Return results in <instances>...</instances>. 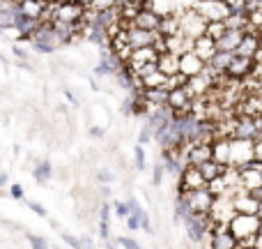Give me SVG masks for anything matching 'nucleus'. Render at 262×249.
Returning a JSON list of instances; mask_svg holds the SVG:
<instances>
[{
    "mask_svg": "<svg viewBox=\"0 0 262 249\" xmlns=\"http://www.w3.org/2000/svg\"><path fill=\"white\" fill-rule=\"evenodd\" d=\"M228 228L230 233L242 240V238H249V236H255L260 231V217L258 215H246V213H235V217L228 222Z\"/></svg>",
    "mask_w": 262,
    "mask_h": 249,
    "instance_id": "obj_1",
    "label": "nucleus"
},
{
    "mask_svg": "<svg viewBox=\"0 0 262 249\" xmlns=\"http://www.w3.org/2000/svg\"><path fill=\"white\" fill-rule=\"evenodd\" d=\"M205 26H207V18H205L195 7H189L186 12L180 14V32L186 37H191V40L205 35Z\"/></svg>",
    "mask_w": 262,
    "mask_h": 249,
    "instance_id": "obj_2",
    "label": "nucleus"
},
{
    "mask_svg": "<svg viewBox=\"0 0 262 249\" xmlns=\"http://www.w3.org/2000/svg\"><path fill=\"white\" fill-rule=\"evenodd\" d=\"M182 196H184V201L189 203L191 213H209V208H212L214 199L216 196L212 194V191L207 189V187H203V189H189V191H180Z\"/></svg>",
    "mask_w": 262,
    "mask_h": 249,
    "instance_id": "obj_3",
    "label": "nucleus"
},
{
    "mask_svg": "<svg viewBox=\"0 0 262 249\" xmlns=\"http://www.w3.org/2000/svg\"><path fill=\"white\" fill-rule=\"evenodd\" d=\"M253 145H255V139H242V136L230 139V164L232 166H239L246 159L253 157Z\"/></svg>",
    "mask_w": 262,
    "mask_h": 249,
    "instance_id": "obj_4",
    "label": "nucleus"
},
{
    "mask_svg": "<svg viewBox=\"0 0 262 249\" xmlns=\"http://www.w3.org/2000/svg\"><path fill=\"white\" fill-rule=\"evenodd\" d=\"M193 7L198 9L207 21H223V18L230 14V9H228V5L223 3V0H195Z\"/></svg>",
    "mask_w": 262,
    "mask_h": 249,
    "instance_id": "obj_5",
    "label": "nucleus"
},
{
    "mask_svg": "<svg viewBox=\"0 0 262 249\" xmlns=\"http://www.w3.org/2000/svg\"><path fill=\"white\" fill-rule=\"evenodd\" d=\"M207 187V180L200 173V168L195 164H186L184 171L180 176V191H189V189H203Z\"/></svg>",
    "mask_w": 262,
    "mask_h": 249,
    "instance_id": "obj_6",
    "label": "nucleus"
},
{
    "mask_svg": "<svg viewBox=\"0 0 262 249\" xmlns=\"http://www.w3.org/2000/svg\"><path fill=\"white\" fill-rule=\"evenodd\" d=\"M203 69H205V60L200 58L193 49L180 53V72L182 74H186V76H195V74H200Z\"/></svg>",
    "mask_w": 262,
    "mask_h": 249,
    "instance_id": "obj_7",
    "label": "nucleus"
},
{
    "mask_svg": "<svg viewBox=\"0 0 262 249\" xmlns=\"http://www.w3.org/2000/svg\"><path fill=\"white\" fill-rule=\"evenodd\" d=\"M83 12H85V5L76 3V0H64V3L55 9V18H58V21H67V23H76V21H81Z\"/></svg>",
    "mask_w": 262,
    "mask_h": 249,
    "instance_id": "obj_8",
    "label": "nucleus"
},
{
    "mask_svg": "<svg viewBox=\"0 0 262 249\" xmlns=\"http://www.w3.org/2000/svg\"><path fill=\"white\" fill-rule=\"evenodd\" d=\"M255 60L253 58H246V55H237L230 60V65H228L226 74L230 79H249L251 76V69H253Z\"/></svg>",
    "mask_w": 262,
    "mask_h": 249,
    "instance_id": "obj_9",
    "label": "nucleus"
},
{
    "mask_svg": "<svg viewBox=\"0 0 262 249\" xmlns=\"http://www.w3.org/2000/svg\"><path fill=\"white\" fill-rule=\"evenodd\" d=\"M159 30H145V28H129V46L131 49H140V46L154 44Z\"/></svg>",
    "mask_w": 262,
    "mask_h": 249,
    "instance_id": "obj_10",
    "label": "nucleus"
},
{
    "mask_svg": "<svg viewBox=\"0 0 262 249\" xmlns=\"http://www.w3.org/2000/svg\"><path fill=\"white\" fill-rule=\"evenodd\" d=\"M232 205H235L237 213H246V215H258V208H260V201L251 194L249 189L244 194H235L232 196Z\"/></svg>",
    "mask_w": 262,
    "mask_h": 249,
    "instance_id": "obj_11",
    "label": "nucleus"
},
{
    "mask_svg": "<svg viewBox=\"0 0 262 249\" xmlns=\"http://www.w3.org/2000/svg\"><path fill=\"white\" fill-rule=\"evenodd\" d=\"M37 28H39V21H37V18L26 16L21 9L14 12V30H16L21 37H28V40H30V35L37 30Z\"/></svg>",
    "mask_w": 262,
    "mask_h": 249,
    "instance_id": "obj_12",
    "label": "nucleus"
},
{
    "mask_svg": "<svg viewBox=\"0 0 262 249\" xmlns=\"http://www.w3.org/2000/svg\"><path fill=\"white\" fill-rule=\"evenodd\" d=\"M166 104L170 106L172 111L182 109V111H189V113H191V100H189V95H186L184 86H182V88H172V90H168V102H166Z\"/></svg>",
    "mask_w": 262,
    "mask_h": 249,
    "instance_id": "obj_13",
    "label": "nucleus"
},
{
    "mask_svg": "<svg viewBox=\"0 0 262 249\" xmlns=\"http://www.w3.org/2000/svg\"><path fill=\"white\" fill-rule=\"evenodd\" d=\"M191 49H193L195 53H198L200 58L207 63V60L214 55V51H216V42H214L212 37H207V35H200V37H195V40H193Z\"/></svg>",
    "mask_w": 262,
    "mask_h": 249,
    "instance_id": "obj_14",
    "label": "nucleus"
},
{
    "mask_svg": "<svg viewBox=\"0 0 262 249\" xmlns=\"http://www.w3.org/2000/svg\"><path fill=\"white\" fill-rule=\"evenodd\" d=\"M157 65L163 74L180 72V53H175V51H163V53H159Z\"/></svg>",
    "mask_w": 262,
    "mask_h": 249,
    "instance_id": "obj_15",
    "label": "nucleus"
},
{
    "mask_svg": "<svg viewBox=\"0 0 262 249\" xmlns=\"http://www.w3.org/2000/svg\"><path fill=\"white\" fill-rule=\"evenodd\" d=\"M209 247L214 249H235L237 247V238L228 231H216V233H209Z\"/></svg>",
    "mask_w": 262,
    "mask_h": 249,
    "instance_id": "obj_16",
    "label": "nucleus"
},
{
    "mask_svg": "<svg viewBox=\"0 0 262 249\" xmlns=\"http://www.w3.org/2000/svg\"><path fill=\"white\" fill-rule=\"evenodd\" d=\"M207 159H212V143H207V141H195V145L189 152V164L198 166V164L207 162Z\"/></svg>",
    "mask_w": 262,
    "mask_h": 249,
    "instance_id": "obj_17",
    "label": "nucleus"
},
{
    "mask_svg": "<svg viewBox=\"0 0 262 249\" xmlns=\"http://www.w3.org/2000/svg\"><path fill=\"white\" fill-rule=\"evenodd\" d=\"M159 23H161V16L149 9H140L134 18V26L136 28H145V30H159Z\"/></svg>",
    "mask_w": 262,
    "mask_h": 249,
    "instance_id": "obj_18",
    "label": "nucleus"
},
{
    "mask_svg": "<svg viewBox=\"0 0 262 249\" xmlns=\"http://www.w3.org/2000/svg\"><path fill=\"white\" fill-rule=\"evenodd\" d=\"M212 159L219 164H230V139H214L212 141Z\"/></svg>",
    "mask_w": 262,
    "mask_h": 249,
    "instance_id": "obj_19",
    "label": "nucleus"
},
{
    "mask_svg": "<svg viewBox=\"0 0 262 249\" xmlns=\"http://www.w3.org/2000/svg\"><path fill=\"white\" fill-rule=\"evenodd\" d=\"M260 46V37L258 35H251V32H244V37H242V44L235 49L237 55H246V58H253L255 51H258Z\"/></svg>",
    "mask_w": 262,
    "mask_h": 249,
    "instance_id": "obj_20",
    "label": "nucleus"
},
{
    "mask_svg": "<svg viewBox=\"0 0 262 249\" xmlns=\"http://www.w3.org/2000/svg\"><path fill=\"white\" fill-rule=\"evenodd\" d=\"M235 136H242V139H258V129H255L253 118H249V116H237Z\"/></svg>",
    "mask_w": 262,
    "mask_h": 249,
    "instance_id": "obj_21",
    "label": "nucleus"
},
{
    "mask_svg": "<svg viewBox=\"0 0 262 249\" xmlns=\"http://www.w3.org/2000/svg\"><path fill=\"white\" fill-rule=\"evenodd\" d=\"M242 37H244V30H226V35L216 42L219 51H235L237 46L242 44Z\"/></svg>",
    "mask_w": 262,
    "mask_h": 249,
    "instance_id": "obj_22",
    "label": "nucleus"
},
{
    "mask_svg": "<svg viewBox=\"0 0 262 249\" xmlns=\"http://www.w3.org/2000/svg\"><path fill=\"white\" fill-rule=\"evenodd\" d=\"M159 32L161 35H177L180 32V14H166V16H161V23H159Z\"/></svg>",
    "mask_w": 262,
    "mask_h": 249,
    "instance_id": "obj_23",
    "label": "nucleus"
},
{
    "mask_svg": "<svg viewBox=\"0 0 262 249\" xmlns=\"http://www.w3.org/2000/svg\"><path fill=\"white\" fill-rule=\"evenodd\" d=\"M242 173V187L244 189H255V187L262 185V173L260 171H253V168H239Z\"/></svg>",
    "mask_w": 262,
    "mask_h": 249,
    "instance_id": "obj_24",
    "label": "nucleus"
},
{
    "mask_svg": "<svg viewBox=\"0 0 262 249\" xmlns=\"http://www.w3.org/2000/svg\"><path fill=\"white\" fill-rule=\"evenodd\" d=\"M198 168H200V173L205 176V180H212V178L221 176V173L226 171V164H219L216 159H207V162L198 164Z\"/></svg>",
    "mask_w": 262,
    "mask_h": 249,
    "instance_id": "obj_25",
    "label": "nucleus"
},
{
    "mask_svg": "<svg viewBox=\"0 0 262 249\" xmlns=\"http://www.w3.org/2000/svg\"><path fill=\"white\" fill-rule=\"evenodd\" d=\"M18 9H21L26 16L37 18V21H39V14H41V9H44V0H23Z\"/></svg>",
    "mask_w": 262,
    "mask_h": 249,
    "instance_id": "obj_26",
    "label": "nucleus"
},
{
    "mask_svg": "<svg viewBox=\"0 0 262 249\" xmlns=\"http://www.w3.org/2000/svg\"><path fill=\"white\" fill-rule=\"evenodd\" d=\"M223 23H226L228 30H244L246 23H249V18H246V14H235V12H230L226 18H223Z\"/></svg>",
    "mask_w": 262,
    "mask_h": 249,
    "instance_id": "obj_27",
    "label": "nucleus"
},
{
    "mask_svg": "<svg viewBox=\"0 0 262 249\" xmlns=\"http://www.w3.org/2000/svg\"><path fill=\"white\" fill-rule=\"evenodd\" d=\"M166 79H168V74H163L161 69H157V72L143 76V88H163L166 86Z\"/></svg>",
    "mask_w": 262,
    "mask_h": 249,
    "instance_id": "obj_28",
    "label": "nucleus"
},
{
    "mask_svg": "<svg viewBox=\"0 0 262 249\" xmlns=\"http://www.w3.org/2000/svg\"><path fill=\"white\" fill-rule=\"evenodd\" d=\"M226 30H228V28H226V23H223V21H207V26H205V35L212 37L214 42L221 40V37L226 35Z\"/></svg>",
    "mask_w": 262,
    "mask_h": 249,
    "instance_id": "obj_29",
    "label": "nucleus"
},
{
    "mask_svg": "<svg viewBox=\"0 0 262 249\" xmlns=\"http://www.w3.org/2000/svg\"><path fill=\"white\" fill-rule=\"evenodd\" d=\"M207 189L212 191L214 196L223 194V191L228 189V182H226V178H223V173L221 176H216V178H212V180H207Z\"/></svg>",
    "mask_w": 262,
    "mask_h": 249,
    "instance_id": "obj_30",
    "label": "nucleus"
},
{
    "mask_svg": "<svg viewBox=\"0 0 262 249\" xmlns=\"http://www.w3.org/2000/svg\"><path fill=\"white\" fill-rule=\"evenodd\" d=\"M186 74H182V72H175V74H168V79H166V90H172V88H182L186 83Z\"/></svg>",
    "mask_w": 262,
    "mask_h": 249,
    "instance_id": "obj_31",
    "label": "nucleus"
},
{
    "mask_svg": "<svg viewBox=\"0 0 262 249\" xmlns=\"http://www.w3.org/2000/svg\"><path fill=\"white\" fill-rule=\"evenodd\" d=\"M108 224H111V208H108V205H101V226H99L101 238H111Z\"/></svg>",
    "mask_w": 262,
    "mask_h": 249,
    "instance_id": "obj_32",
    "label": "nucleus"
},
{
    "mask_svg": "<svg viewBox=\"0 0 262 249\" xmlns=\"http://www.w3.org/2000/svg\"><path fill=\"white\" fill-rule=\"evenodd\" d=\"M51 178V164L49 162H41L39 166L35 168V180L37 182H46Z\"/></svg>",
    "mask_w": 262,
    "mask_h": 249,
    "instance_id": "obj_33",
    "label": "nucleus"
},
{
    "mask_svg": "<svg viewBox=\"0 0 262 249\" xmlns=\"http://www.w3.org/2000/svg\"><path fill=\"white\" fill-rule=\"evenodd\" d=\"M115 5H118V0H92L90 7L99 12V9H108V7H115Z\"/></svg>",
    "mask_w": 262,
    "mask_h": 249,
    "instance_id": "obj_34",
    "label": "nucleus"
},
{
    "mask_svg": "<svg viewBox=\"0 0 262 249\" xmlns=\"http://www.w3.org/2000/svg\"><path fill=\"white\" fill-rule=\"evenodd\" d=\"M134 157H136V168H140V171H143V168H145V150L140 148V145H136V148H134Z\"/></svg>",
    "mask_w": 262,
    "mask_h": 249,
    "instance_id": "obj_35",
    "label": "nucleus"
},
{
    "mask_svg": "<svg viewBox=\"0 0 262 249\" xmlns=\"http://www.w3.org/2000/svg\"><path fill=\"white\" fill-rule=\"evenodd\" d=\"M127 226L131 228V231H138V228H140V217H138V215H134V213L127 215Z\"/></svg>",
    "mask_w": 262,
    "mask_h": 249,
    "instance_id": "obj_36",
    "label": "nucleus"
},
{
    "mask_svg": "<svg viewBox=\"0 0 262 249\" xmlns=\"http://www.w3.org/2000/svg\"><path fill=\"white\" fill-rule=\"evenodd\" d=\"M26 203H28V208H30L35 215H39V217H46V210L41 208L39 203H35V201H26Z\"/></svg>",
    "mask_w": 262,
    "mask_h": 249,
    "instance_id": "obj_37",
    "label": "nucleus"
},
{
    "mask_svg": "<svg viewBox=\"0 0 262 249\" xmlns=\"http://www.w3.org/2000/svg\"><path fill=\"white\" fill-rule=\"evenodd\" d=\"M115 213H118V217L127 219V215H129V205H127V203H115Z\"/></svg>",
    "mask_w": 262,
    "mask_h": 249,
    "instance_id": "obj_38",
    "label": "nucleus"
},
{
    "mask_svg": "<svg viewBox=\"0 0 262 249\" xmlns=\"http://www.w3.org/2000/svg\"><path fill=\"white\" fill-rule=\"evenodd\" d=\"M118 245L120 247H127V249H136V247H138V242L131 240V238H118Z\"/></svg>",
    "mask_w": 262,
    "mask_h": 249,
    "instance_id": "obj_39",
    "label": "nucleus"
},
{
    "mask_svg": "<svg viewBox=\"0 0 262 249\" xmlns=\"http://www.w3.org/2000/svg\"><path fill=\"white\" fill-rule=\"evenodd\" d=\"M127 205H129V213L138 215V217H140V215H143V213H145V210H143V208H140V205H138V203H136V201H127Z\"/></svg>",
    "mask_w": 262,
    "mask_h": 249,
    "instance_id": "obj_40",
    "label": "nucleus"
},
{
    "mask_svg": "<svg viewBox=\"0 0 262 249\" xmlns=\"http://www.w3.org/2000/svg\"><path fill=\"white\" fill-rule=\"evenodd\" d=\"M163 180V166H154V185H161Z\"/></svg>",
    "mask_w": 262,
    "mask_h": 249,
    "instance_id": "obj_41",
    "label": "nucleus"
},
{
    "mask_svg": "<svg viewBox=\"0 0 262 249\" xmlns=\"http://www.w3.org/2000/svg\"><path fill=\"white\" fill-rule=\"evenodd\" d=\"M140 228L143 231H147V233H152V226H149V219H147V215H140Z\"/></svg>",
    "mask_w": 262,
    "mask_h": 249,
    "instance_id": "obj_42",
    "label": "nucleus"
},
{
    "mask_svg": "<svg viewBox=\"0 0 262 249\" xmlns=\"http://www.w3.org/2000/svg\"><path fill=\"white\" fill-rule=\"evenodd\" d=\"M28 240H30V245H32V247H39V249H41V247H46V242L41 240V238H37V236H28Z\"/></svg>",
    "mask_w": 262,
    "mask_h": 249,
    "instance_id": "obj_43",
    "label": "nucleus"
},
{
    "mask_svg": "<svg viewBox=\"0 0 262 249\" xmlns=\"http://www.w3.org/2000/svg\"><path fill=\"white\" fill-rule=\"evenodd\" d=\"M253 157L262 159V139H255V145H253Z\"/></svg>",
    "mask_w": 262,
    "mask_h": 249,
    "instance_id": "obj_44",
    "label": "nucleus"
},
{
    "mask_svg": "<svg viewBox=\"0 0 262 249\" xmlns=\"http://www.w3.org/2000/svg\"><path fill=\"white\" fill-rule=\"evenodd\" d=\"M12 196L14 199H23V187L21 185H12Z\"/></svg>",
    "mask_w": 262,
    "mask_h": 249,
    "instance_id": "obj_45",
    "label": "nucleus"
},
{
    "mask_svg": "<svg viewBox=\"0 0 262 249\" xmlns=\"http://www.w3.org/2000/svg\"><path fill=\"white\" fill-rule=\"evenodd\" d=\"M97 178H99L101 182H111V180H113V176H111L108 171H99V173H97Z\"/></svg>",
    "mask_w": 262,
    "mask_h": 249,
    "instance_id": "obj_46",
    "label": "nucleus"
},
{
    "mask_svg": "<svg viewBox=\"0 0 262 249\" xmlns=\"http://www.w3.org/2000/svg\"><path fill=\"white\" fill-rule=\"evenodd\" d=\"M147 141H149V125L140 131V143H147Z\"/></svg>",
    "mask_w": 262,
    "mask_h": 249,
    "instance_id": "obj_47",
    "label": "nucleus"
},
{
    "mask_svg": "<svg viewBox=\"0 0 262 249\" xmlns=\"http://www.w3.org/2000/svg\"><path fill=\"white\" fill-rule=\"evenodd\" d=\"M64 242H67L69 247H81V242H78L76 238H72V236H64Z\"/></svg>",
    "mask_w": 262,
    "mask_h": 249,
    "instance_id": "obj_48",
    "label": "nucleus"
},
{
    "mask_svg": "<svg viewBox=\"0 0 262 249\" xmlns=\"http://www.w3.org/2000/svg\"><path fill=\"white\" fill-rule=\"evenodd\" d=\"M251 194H253L258 201H262V185H260V187H255V189H251Z\"/></svg>",
    "mask_w": 262,
    "mask_h": 249,
    "instance_id": "obj_49",
    "label": "nucleus"
},
{
    "mask_svg": "<svg viewBox=\"0 0 262 249\" xmlns=\"http://www.w3.org/2000/svg\"><path fill=\"white\" fill-rule=\"evenodd\" d=\"M255 249H262V231L255 233Z\"/></svg>",
    "mask_w": 262,
    "mask_h": 249,
    "instance_id": "obj_50",
    "label": "nucleus"
},
{
    "mask_svg": "<svg viewBox=\"0 0 262 249\" xmlns=\"http://www.w3.org/2000/svg\"><path fill=\"white\" fill-rule=\"evenodd\" d=\"M14 53H16L18 58H26V51H23V49H18V46H14Z\"/></svg>",
    "mask_w": 262,
    "mask_h": 249,
    "instance_id": "obj_51",
    "label": "nucleus"
},
{
    "mask_svg": "<svg viewBox=\"0 0 262 249\" xmlns=\"http://www.w3.org/2000/svg\"><path fill=\"white\" fill-rule=\"evenodd\" d=\"M90 134H92V136H101V134H104V131H101V129H97V127H92V129H90Z\"/></svg>",
    "mask_w": 262,
    "mask_h": 249,
    "instance_id": "obj_52",
    "label": "nucleus"
},
{
    "mask_svg": "<svg viewBox=\"0 0 262 249\" xmlns=\"http://www.w3.org/2000/svg\"><path fill=\"white\" fill-rule=\"evenodd\" d=\"M7 182V173H0V185H5Z\"/></svg>",
    "mask_w": 262,
    "mask_h": 249,
    "instance_id": "obj_53",
    "label": "nucleus"
},
{
    "mask_svg": "<svg viewBox=\"0 0 262 249\" xmlns=\"http://www.w3.org/2000/svg\"><path fill=\"white\" fill-rule=\"evenodd\" d=\"M76 3H81V5H85V7H90L92 0H76Z\"/></svg>",
    "mask_w": 262,
    "mask_h": 249,
    "instance_id": "obj_54",
    "label": "nucleus"
},
{
    "mask_svg": "<svg viewBox=\"0 0 262 249\" xmlns=\"http://www.w3.org/2000/svg\"><path fill=\"white\" fill-rule=\"evenodd\" d=\"M258 217H262V201H260V208H258Z\"/></svg>",
    "mask_w": 262,
    "mask_h": 249,
    "instance_id": "obj_55",
    "label": "nucleus"
},
{
    "mask_svg": "<svg viewBox=\"0 0 262 249\" xmlns=\"http://www.w3.org/2000/svg\"><path fill=\"white\" fill-rule=\"evenodd\" d=\"M260 231H262V217H260Z\"/></svg>",
    "mask_w": 262,
    "mask_h": 249,
    "instance_id": "obj_56",
    "label": "nucleus"
},
{
    "mask_svg": "<svg viewBox=\"0 0 262 249\" xmlns=\"http://www.w3.org/2000/svg\"><path fill=\"white\" fill-rule=\"evenodd\" d=\"M244 3H251V0H244Z\"/></svg>",
    "mask_w": 262,
    "mask_h": 249,
    "instance_id": "obj_57",
    "label": "nucleus"
},
{
    "mask_svg": "<svg viewBox=\"0 0 262 249\" xmlns=\"http://www.w3.org/2000/svg\"><path fill=\"white\" fill-rule=\"evenodd\" d=\"M0 35H3V30H0Z\"/></svg>",
    "mask_w": 262,
    "mask_h": 249,
    "instance_id": "obj_58",
    "label": "nucleus"
}]
</instances>
